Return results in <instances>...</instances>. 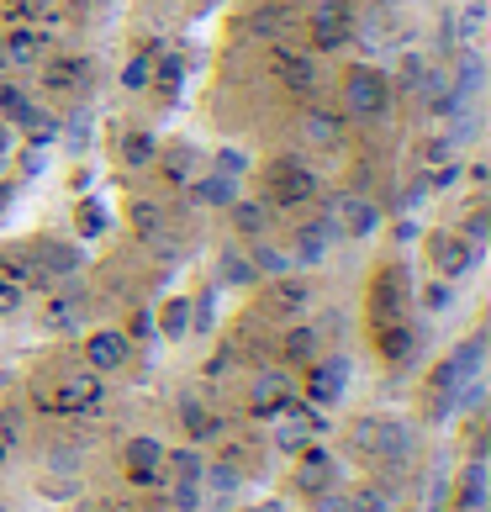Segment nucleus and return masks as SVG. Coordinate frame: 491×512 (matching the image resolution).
Instances as JSON below:
<instances>
[{
    "mask_svg": "<svg viewBox=\"0 0 491 512\" xmlns=\"http://www.w3.org/2000/svg\"><path fill=\"white\" fill-rule=\"evenodd\" d=\"M344 117L349 122H381L386 111H391V80L381 69H370V64H360V69H349L344 74Z\"/></svg>",
    "mask_w": 491,
    "mask_h": 512,
    "instance_id": "1",
    "label": "nucleus"
},
{
    "mask_svg": "<svg viewBox=\"0 0 491 512\" xmlns=\"http://www.w3.org/2000/svg\"><path fill=\"white\" fill-rule=\"evenodd\" d=\"M317 196V175L301 159H275L270 169H264V206L270 212H291V206H301V201H312Z\"/></svg>",
    "mask_w": 491,
    "mask_h": 512,
    "instance_id": "2",
    "label": "nucleus"
},
{
    "mask_svg": "<svg viewBox=\"0 0 491 512\" xmlns=\"http://www.w3.org/2000/svg\"><path fill=\"white\" fill-rule=\"evenodd\" d=\"M101 402H106V386L96 370H64L59 391H48V407L59 417H90V412H101Z\"/></svg>",
    "mask_w": 491,
    "mask_h": 512,
    "instance_id": "3",
    "label": "nucleus"
},
{
    "mask_svg": "<svg viewBox=\"0 0 491 512\" xmlns=\"http://www.w3.org/2000/svg\"><path fill=\"white\" fill-rule=\"evenodd\" d=\"M270 64H275L280 90H291V96H317V85H323V64H317V53H307V48L275 43Z\"/></svg>",
    "mask_w": 491,
    "mask_h": 512,
    "instance_id": "4",
    "label": "nucleus"
},
{
    "mask_svg": "<svg viewBox=\"0 0 491 512\" xmlns=\"http://www.w3.org/2000/svg\"><path fill=\"white\" fill-rule=\"evenodd\" d=\"M328 217H333L338 233H349V238H375V233H381V222H386V212H381V206H375L365 191L333 196V201H328Z\"/></svg>",
    "mask_w": 491,
    "mask_h": 512,
    "instance_id": "5",
    "label": "nucleus"
},
{
    "mask_svg": "<svg viewBox=\"0 0 491 512\" xmlns=\"http://www.w3.org/2000/svg\"><path fill=\"white\" fill-rule=\"evenodd\" d=\"M307 22H312V43L323 53H338L354 37V6L349 0H317Z\"/></svg>",
    "mask_w": 491,
    "mask_h": 512,
    "instance_id": "6",
    "label": "nucleus"
},
{
    "mask_svg": "<svg viewBox=\"0 0 491 512\" xmlns=\"http://www.w3.org/2000/svg\"><path fill=\"white\" fill-rule=\"evenodd\" d=\"M127 359H132V338H127L122 328H96V333H85V370L117 375Z\"/></svg>",
    "mask_w": 491,
    "mask_h": 512,
    "instance_id": "7",
    "label": "nucleus"
},
{
    "mask_svg": "<svg viewBox=\"0 0 491 512\" xmlns=\"http://www.w3.org/2000/svg\"><path fill=\"white\" fill-rule=\"evenodd\" d=\"M48 48H53V32L37 27V22H22V27H11L6 37H0V53H6V64H16V69L43 64Z\"/></svg>",
    "mask_w": 491,
    "mask_h": 512,
    "instance_id": "8",
    "label": "nucleus"
},
{
    "mask_svg": "<svg viewBox=\"0 0 491 512\" xmlns=\"http://www.w3.org/2000/svg\"><path fill=\"white\" fill-rule=\"evenodd\" d=\"M333 233H338L333 217H312V222L296 227V238L286 243V249H291V259L301 264V270H317V264L333 254Z\"/></svg>",
    "mask_w": 491,
    "mask_h": 512,
    "instance_id": "9",
    "label": "nucleus"
},
{
    "mask_svg": "<svg viewBox=\"0 0 491 512\" xmlns=\"http://www.w3.org/2000/svg\"><path fill=\"white\" fill-rule=\"evenodd\" d=\"M122 465H127V476L138 486H164V444L148 439V433H143V439H127Z\"/></svg>",
    "mask_w": 491,
    "mask_h": 512,
    "instance_id": "10",
    "label": "nucleus"
},
{
    "mask_svg": "<svg viewBox=\"0 0 491 512\" xmlns=\"http://www.w3.org/2000/svg\"><path fill=\"white\" fill-rule=\"evenodd\" d=\"M344 381H349L344 359H312V370H307V407H333L338 396H344Z\"/></svg>",
    "mask_w": 491,
    "mask_h": 512,
    "instance_id": "11",
    "label": "nucleus"
},
{
    "mask_svg": "<svg viewBox=\"0 0 491 512\" xmlns=\"http://www.w3.org/2000/svg\"><path fill=\"white\" fill-rule=\"evenodd\" d=\"M333 454L328 449H317V444H307L301 449V460H296V491H307V497H317V491H328L333 486Z\"/></svg>",
    "mask_w": 491,
    "mask_h": 512,
    "instance_id": "12",
    "label": "nucleus"
},
{
    "mask_svg": "<svg viewBox=\"0 0 491 512\" xmlns=\"http://www.w3.org/2000/svg\"><path fill=\"white\" fill-rule=\"evenodd\" d=\"M228 222H233V233L238 238H249V243H259V238H270V206H264L259 196H249V201H228Z\"/></svg>",
    "mask_w": 491,
    "mask_h": 512,
    "instance_id": "13",
    "label": "nucleus"
},
{
    "mask_svg": "<svg viewBox=\"0 0 491 512\" xmlns=\"http://www.w3.org/2000/svg\"><path fill=\"white\" fill-rule=\"evenodd\" d=\"M476 254H481V249H470L460 233H439V238H433V264H439V275H444V280L465 275L470 264H476Z\"/></svg>",
    "mask_w": 491,
    "mask_h": 512,
    "instance_id": "14",
    "label": "nucleus"
},
{
    "mask_svg": "<svg viewBox=\"0 0 491 512\" xmlns=\"http://www.w3.org/2000/svg\"><path fill=\"white\" fill-rule=\"evenodd\" d=\"M249 407H254V417H275V412H286V407H291V381H286V375H275V370H264L259 381H254Z\"/></svg>",
    "mask_w": 491,
    "mask_h": 512,
    "instance_id": "15",
    "label": "nucleus"
},
{
    "mask_svg": "<svg viewBox=\"0 0 491 512\" xmlns=\"http://www.w3.org/2000/svg\"><path fill=\"white\" fill-rule=\"evenodd\" d=\"M344 127H349V117L344 111H307L301 117V138H307L312 148H338V138H344Z\"/></svg>",
    "mask_w": 491,
    "mask_h": 512,
    "instance_id": "16",
    "label": "nucleus"
},
{
    "mask_svg": "<svg viewBox=\"0 0 491 512\" xmlns=\"http://www.w3.org/2000/svg\"><path fill=\"white\" fill-rule=\"evenodd\" d=\"M407 449H412V433H407V423H396V417H375L370 460H402Z\"/></svg>",
    "mask_w": 491,
    "mask_h": 512,
    "instance_id": "17",
    "label": "nucleus"
},
{
    "mask_svg": "<svg viewBox=\"0 0 491 512\" xmlns=\"http://www.w3.org/2000/svg\"><path fill=\"white\" fill-rule=\"evenodd\" d=\"M317 344H323V333L307 328V322H296V328L280 333V359H286V365H312V359H317Z\"/></svg>",
    "mask_w": 491,
    "mask_h": 512,
    "instance_id": "18",
    "label": "nucleus"
},
{
    "mask_svg": "<svg viewBox=\"0 0 491 512\" xmlns=\"http://www.w3.org/2000/svg\"><path fill=\"white\" fill-rule=\"evenodd\" d=\"M43 64H48L43 69V85H53V90L90 80V59H85V53H59V59H43Z\"/></svg>",
    "mask_w": 491,
    "mask_h": 512,
    "instance_id": "19",
    "label": "nucleus"
},
{
    "mask_svg": "<svg viewBox=\"0 0 491 512\" xmlns=\"http://www.w3.org/2000/svg\"><path fill=\"white\" fill-rule=\"evenodd\" d=\"M122 169H132V175H138V169H148L154 164V154H159V138L148 127H132V132H122Z\"/></svg>",
    "mask_w": 491,
    "mask_h": 512,
    "instance_id": "20",
    "label": "nucleus"
},
{
    "mask_svg": "<svg viewBox=\"0 0 491 512\" xmlns=\"http://www.w3.org/2000/svg\"><path fill=\"white\" fill-rule=\"evenodd\" d=\"M312 307V280L307 275H280L275 280V312H307Z\"/></svg>",
    "mask_w": 491,
    "mask_h": 512,
    "instance_id": "21",
    "label": "nucleus"
},
{
    "mask_svg": "<svg viewBox=\"0 0 491 512\" xmlns=\"http://www.w3.org/2000/svg\"><path fill=\"white\" fill-rule=\"evenodd\" d=\"M180 423H185V433H191V444H206V439L222 433V417L212 407H201V402H180Z\"/></svg>",
    "mask_w": 491,
    "mask_h": 512,
    "instance_id": "22",
    "label": "nucleus"
},
{
    "mask_svg": "<svg viewBox=\"0 0 491 512\" xmlns=\"http://www.w3.org/2000/svg\"><path fill=\"white\" fill-rule=\"evenodd\" d=\"M159 328H164V338H185L196 328V301L191 296H169L164 312H159Z\"/></svg>",
    "mask_w": 491,
    "mask_h": 512,
    "instance_id": "23",
    "label": "nucleus"
},
{
    "mask_svg": "<svg viewBox=\"0 0 491 512\" xmlns=\"http://www.w3.org/2000/svg\"><path fill=\"white\" fill-rule=\"evenodd\" d=\"M254 270H259V280H280V275H291L296 270V259H291V249H275V243H254Z\"/></svg>",
    "mask_w": 491,
    "mask_h": 512,
    "instance_id": "24",
    "label": "nucleus"
},
{
    "mask_svg": "<svg viewBox=\"0 0 491 512\" xmlns=\"http://www.w3.org/2000/svg\"><path fill=\"white\" fill-rule=\"evenodd\" d=\"M191 196L201 206H228L238 196V180H228V175H217V169H212V175H196L191 180Z\"/></svg>",
    "mask_w": 491,
    "mask_h": 512,
    "instance_id": "25",
    "label": "nucleus"
},
{
    "mask_svg": "<svg viewBox=\"0 0 491 512\" xmlns=\"http://www.w3.org/2000/svg\"><path fill=\"white\" fill-rule=\"evenodd\" d=\"M154 164L164 169V180H169V185H191V175H196V159H191V148H159V154H154Z\"/></svg>",
    "mask_w": 491,
    "mask_h": 512,
    "instance_id": "26",
    "label": "nucleus"
},
{
    "mask_svg": "<svg viewBox=\"0 0 491 512\" xmlns=\"http://www.w3.org/2000/svg\"><path fill=\"white\" fill-rule=\"evenodd\" d=\"M132 227H138L143 243L164 238V206L159 201H132Z\"/></svg>",
    "mask_w": 491,
    "mask_h": 512,
    "instance_id": "27",
    "label": "nucleus"
},
{
    "mask_svg": "<svg viewBox=\"0 0 491 512\" xmlns=\"http://www.w3.org/2000/svg\"><path fill=\"white\" fill-rule=\"evenodd\" d=\"M164 470H175V481H206V460L196 449H164Z\"/></svg>",
    "mask_w": 491,
    "mask_h": 512,
    "instance_id": "28",
    "label": "nucleus"
},
{
    "mask_svg": "<svg viewBox=\"0 0 491 512\" xmlns=\"http://www.w3.org/2000/svg\"><path fill=\"white\" fill-rule=\"evenodd\" d=\"M16 127H22L32 143H48L53 132H59V122H53V117H48V111L37 106V101H27V106H22V117H16Z\"/></svg>",
    "mask_w": 491,
    "mask_h": 512,
    "instance_id": "29",
    "label": "nucleus"
},
{
    "mask_svg": "<svg viewBox=\"0 0 491 512\" xmlns=\"http://www.w3.org/2000/svg\"><path fill=\"white\" fill-rule=\"evenodd\" d=\"M74 233L80 238H101L106 233V206L96 196H85L80 206H74Z\"/></svg>",
    "mask_w": 491,
    "mask_h": 512,
    "instance_id": "30",
    "label": "nucleus"
},
{
    "mask_svg": "<svg viewBox=\"0 0 491 512\" xmlns=\"http://www.w3.org/2000/svg\"><path fill=\"white\" fill-rule=\"evenodd\" d=\"M349 512H396V497H391L381 481H370V486H360L349 497Z\"/></svg>",
    "mask_w": 491,
    "mask_h": 512,
    "instance_id": "31",
    "label": "nucleus"
},
{
    "mask_svg": "<svg viewBox=\"0 0 491 512\" xmlns=\"http://www.w3.org/2000/svg\"><path fill=\"white\" fill-rule=\"evenodd\" d=\"M80 307H85V296H80V286H74V291L64 286L59 296H53V307H48V322H53V328H64V322H69L74 312H80Z\"/></svg>",
    "mask_w": 491,
    "mask_h": 512,
    "instance_id": "32",
    "label": "nucleus"
},
{
    "mask_svg": "<svg viewBox=\"0 0 491 512\" xmlns=\"http://www.w3.org/2000/svg\"><path fill=\"white\" fill-rule=\"evenodd\" d=\"M43 264L53 275H69L74 264H80V249H69V243H43Z\"/></svg>",
    "mask_w": 491,
    "mask_h": 512,
    "instance_id": "33",
    "label": "nucleus"
},
{
    "mask_svg": "<svg viewBox=\"0 0 491 512\" xmlns=\"http://www.w3.org/2000/svg\"><path fill=\"white\" fill-rule=\"evenodd\" d=\"M22 301H27V280H16V275H0V317L22 312Z\"/></svg>",
    "mask_w": 491,
    "mask_h": 512,
    "instance_id": "34",
    "label": "nucleus"
},
{
    "mask_svg": "<svg viewBox=\"0 0 491 512\" xmlns=\"http://www.w3.org/2000/svg\"><path fill=\"white\" fill-rule=\"evenodd\" d=\"M476 85H481V53H465V59H460V80H449V90L476 96Z\"/></svg>",
    "mask_w": 491,
    "mask_h": 512,
    "instance_id": "35",
    "label": "nucleus"
},
{
    "mask_svg": "<svg viewBox=\"0 0 491 512\" xmlns=\"http://www.w3.org/2000/svg\"><path fill=\"white\" fill-rule=\"evenodd\" d=\"M27 101H32V96H27L22 85L0 80V117H6V122H16V117H22V106H27Z\"/></svg>",
    "mask_w": 491,
    "mask_h": 512,
    "instance_id": "36",
    "label": "nucleus"
},
{
    "mask_svg": "<svg viewBox=\"0 0 491 512\" xmlns=\"http://www.w3.org/2000/svg\"><path fill=\"white\" fill-rule=\"evenodd\" d=\"M222 275L233 280V286H254L259 270H254V259L249 254H228V264H222Z\"/></svg>",
    "mask_w": 491,
    "mask_h": 512,
    "instance_id": "37",
    "label": "nucleus"
},
{
    "mask_svg": "<svg viewBox=\"0 0 491 512\" xmlns=\"http://www.w3.org/2000/svg\"><path fill=\"white\" fill-rule=\"evenodd\" d=\"M212 169H217V175H228V180H238L243 169H249V154H243V148H217Z\"/></svg>",
    "mask_w": 491,
    "mask_h": 512,
    "instance_id": "38",
    "label": "nucleus"
},
{
    "mask_svg": "<svg viewBox=\"0 0 491 512\" xmlns=\"http://www.w3.org/2000/svg\"><path fill=\"white\" fill-rule=\"evenodd\" d=\"M418 154H423V164H449V159H455V138H449V132H439V138H428Z\"/></svg>",
    "mask_w": 491,
    "mask_h": 512,
    "instance_id": "39",
    "label": "nucleus"
},
{
    "mask_svg": "<svg viewBox=\"0 0 491 512\" xmlns=\"http://www.w3.org/2000/svg\"><path fill=\"white\" fill-rule=\"evenodd\" d=\"M169 497H175L180 512H196L201 507V481H169Z\"/></svg>",
    "mask_w": 491,
    "mask_h": 512,
    "instance_id": "40",
    "label": "nucleus"
},
{
    "mask_svg": "<svg viewBox=\"0 0 491 512\" xmlns=\"http://www.w3.org/2000/svg\"><path fill=\"white\" fill-rule=\"evenodd\" d=\"M148 64H154V48H143L138 59L127 64V74H122V80H127L132 90H143V85H148Z\"/></svg>",
    "mask_w": 491,
    "mask_h": 512,
    "instance_id": "41",
    "label": "nucleus"
},
{
    "mask_svg": "<svg viewBox=\"0 0 491 512\" xmlns=\"http://www.w3.org/2000/svg\"><path fill=\"white\" fill-rule=\"evenodd\" d=\"M312 512H349V497H344V491H317V497H312Z\"/></svg>",
    "mask_w": 491,
    "mask_h": 512,
    "instance_id": "42",
    "label": "nucleus"
},
{
    "mask_svg": "<svg viewBox=\"0 0 491 512\" xmlns=\"http://www.w3.org/2000/svg\"><path fill=\"white\" fill-rule=\"evenodd\" d=\"M43 11H48V0H11V16H16V22H37Z\"/></svg>",
    "mask_w": 491,
    "mask_h": 512,
    "instance_id": "43",
    "label": "nucleus"
},
{
    "mask_svg": "<svg viewBox=\"0 0 491 512\" xmlns=\"http://www.w3.org/2000/svg\"><path fill=\"white\" fill-rule=\"evenodd\" d=\"M481 16H486V11H481V0H470V6L460 11V32H465V37H476V32H481Z\"/></svg>",
    "mask_w": 491,
    "mask_h": 512,
    "instance_id": "44",
    "label": "nucleus"
},
{
    "mask_svg": "<svg viewBox=\"0 0 491 512\" xmlns=\"http://www.w3.org/2000/svg\"><path fill=\"white\" fill-rule=\"evenodd\" d=\"M80 512H132V507H127V502H111V497H90Z\"/></svg>",
    "mask_w": 491,
    "mask_h": 512,
    "instance_id": "45",
    "label": "nucleus"
},
{
    "mask_svg": "<svg viewBox=\"0 0 491 512\" xmlns=\"http://www.w3.org/2000/svg\"><path fill=\"white\" fill-rule=\"evenodd\" d=\"M444 296H449L444 280H439V286H428V307H444Z\"/></svg>",
    "mask_w": 491,
    "mask_h": 512,
    "instance_id": "46",
    "label": "nucleus"
},
{
    "mask_svg": "<svg viewBox=\"0 0 491 512\" xmlns=\"http://www.w3.org/2000/svg\"><path fill=\"white\" fill-rule=\"evenodd\" d=\"M0 69H6V53H0Z\"/></svg>",
    "mask_w": 491,
    "mask_h": 512,
    "instance_id": "47",
    "label": "nucleus"
}]
</instances>
